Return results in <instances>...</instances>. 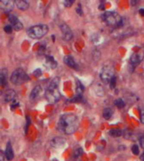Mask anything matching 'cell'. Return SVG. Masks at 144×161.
<instances>
[{
	"mask_svg": "<svg viewBox=\"0 0 144 161\" xmlns=\"http://www.w3.org/2000/svg\"><path fill=\"white\" fill-rule=\"evenodd\" d=\"M79 126V118L72 113L63 114L59 121V128L67 134H74Z\"/></svg>",
	"mask_w": 144,
	"mask_h": 161,
	"instance_id": "1",
	"label": "cell"
},
{
	"mask_svg": "<svg viewBox=\"0 0 144 161\" xmlns=\"http://www.w3.org/2000/svg\"><path fill=\"white\" fill-rule=\"evenodd\" d=\"M58 85H59V78L55 77L54 79H52L46 91V97L48 100V102L53 103L60 99L61 94L58 89Z\"/></svg>",
	"mask_w": 144,
	"mask_h": 161,
	"instance_id": "2",
	"label": "cell"
},
{
	"mask_svg": "<svg viewBox=\"0 0 144 161\" xmlns=\"http://www.w3.org/2000/svg\"><path fill=\"white\" fill-rule=\"evenodd\" d=\"M102 19L106 24L111 26L120 27L122 25V18L116 12H105L102 14Z\"/></svg>",
	"mask_w": 144,
	"mask_h": 161,
	"instance_id": "3",
	"label": "cell"
},
{
	"mask_svg": "<svg viewBox=\"0 0 144 161\" xmlns=\"http://www.w3.org/2000/svg\"><path fill=\"white\" fill-rule=\"evenodd\" d=\"M48 26L45 24H39L35 26L30 27L27 30V35L32 39H40L47 34L48 32Z\"/></svg>",
	"mask_w": 144,
	"mask_h": 161,
	"instance_id": "4",
	"label": "cell"
},
{
	"mask_svg": "<svg viewBox=\"0 0 144 161\" xmlns=\"http://www.w3.org/2000/svg\"><path fill=\"white\" fill-rule=\"evenodd\" d=\"M10 80L14 85H22L30 80L29 76L22 69H17L12 73L10 76Z\"/></svg>",
	"mask_w": 144,
	"mask_h": 161,
	"instance_id": "5",
	"label": "cell"
},
{
	"mask_svg": "<svg viewBox=\"0 0 144 161\" xmlns=\"http://www.w3.org/2000/svg\"><path fill=\"white\" fill-rule=\"evenodd\" d=\"M114 77V71L111 67L105 66L100 72V79L105 83H110Z\"/></svg>",
	"mask_w": 144,
	"mask_h": 161,
	"instance_id": "6",
	"label": "cell"
},
{
	"mask_svg": "<svg viewBox=\"0 0 144 161\" xmlns=\"http://www.w3.org/2000/svg\"><path fill=\"white\" fill-rule=\"evenodd\" d=\"M144 58V50L142 48L139 49L138 51L133 53L131 55V56L130 58L131 64L133 66H136L137 65H139L142 61V60Z\"/></svg>",
	"mask_w": 144,
	"mask_h": 161,
	"instance_id": "7",
	"label": "cell"
},
{
	"mask_svg": "<svg viewBox=\"0 0 144 161\" xmlns=\"http://www.w3.org/2000/svg\"><path fill=\"white\" fill-rule=\"evenodd\" d=\"M60 30L63 33V38H64V40L66 41H69V40H72V38H73V32H72V30L71 29L69 28L68 25H67L66 24H63L60 25Z\"/></svg>",
	"mask_w": 144,
	"mask_h": 161,
	"instance_id": "8",
	"label": "cell"
},
{
	"mask_svg": "<svg viewBox=\"0 0 144 161\" xmlns=\"http://www.w3.org/2000/svg\"><path fill=\"white\" fill-rule=\"evenodd\" d=\"M15 4V2L11 1V0H3L0 2V8H2L3 10L5 12H9L13 8H14V5Z\"/></svg>",
	"mask_w": 144,
	"mask_h": 161,
	"instance_id": "9",
	"label": "cell"
},
{
	"mask_svg": "<svg viewBox=\"0 0 144 161\" xmlns=\"http://www.w3.org/2000/svg\"><path fill=\"white\" fill-rule=\"evenodd\" d=\"M51 144L52 147L56 148V149H61L65 146L66 144V139L62 137H56L51 141Z\"/></svg>",
	"mask_w": 144,
	"mask_h": 161,
	"instance_id": "10",
	"label": "cell"
},
{
	"mask_svg": "<svg viewBox=\"0 0 144 161\" xmlns=\"http://www.w3.org/2000/svg\"><path fill=\"white\" fill-rule=\"evenodd\" d=\"M44 64H45L46 66H47L48 68H50V69H52V70L55 69L57 66V61H56L54 58L52 56H46L45 57Z\"/></svg>",
	"mask_w": 144,
	"mask_h": 161,
	"instance_id": "11",
	"label": "cell"
},
{
	"mask_svg": "<svg viewBox=\"0 0 144 161\" xmlns=\"http://www.w3.org/2000/svg\"><path fill=\"white\" fill-rule=\"evenodd\" d=\"M63 61H64V63L69 67H71V68L76 69V70L78 69V65H77L76 61H75L74 58L72 56H66L64 57Z\"/></svg>",
	"mask_w": 144,
	"mask_h": 161,
	"instance_id": "12",
	"label": "cell"
},
{
	"mask_svg": "<svg viewBox=\"0 0 144 161\" xmlns=\"http://www.w3.org/2000/svg\"><path fill=\"white\" fill-rule=\"evenodd\" d=\"M14 151H13V149H12V145L9 142L6 145V149H5V157L8 160H12L13 158H14Z\"/></svg>",
	"mask_w": 144,
	"mask_h": 161,
	"instance_id": "13",
	"label": "cell"
},
{
	"mask_svg": "<svg viewBox=\"0 0 144 161\" xmlns=\"http://www.w3.org/2000/svg\"><path fill=\"white\" fill-rule=\"evenodd\" d=\"M41 92V87L40 86H36L35 87H34L31 92H30V99L34 101L35 100L37 97L40 96V94Z\"/></svg>",
	"mask_w": 144,
	"mask_h": 161,
	"instance_id": "14",
	"label": "cell"
},
{
	"mask_svg": "<svg viewBox=\"0 0 144 161\" xmlns=\"http://www.w3.org/2000/svg\"><path fill=\"white\" fill-rule=\"evenodd\" d=\"M15 96H16V94L14 90H8L4 94V101L6 102L14 101Z\"/></svg>",
	"mask_w": 144,
	"mask_h": 161,
	"instance_id": "15",
	"label": "cell"
},
{
	"mask_svg": "<svg viewBox=\"0 0 144 161\" xmlns=\"http://www.w3.org/2000/svg\"><path fill=\"white\" fill-rule=\"evenodd\" d=\"M7 78H8V71L6 69H2L0 71V83L1 86H4L7 84Z\"/></svg>",
	"mask_w": 144,
	"mask_h": 161,
	"instance_id": "16",
	"label": "cell"
},
{
	"mask_svg": "<svg viewBox=\"0 0 144 161\" xmlns=\"http://www.w3.org/2000/svg\"><path fill=\"white\" fill-rule=\"evenodd\" d=\"M15 5L20 10H26L29 8V3L26 1H24V0H17V1H15Z\"/></svg>",
	"mask_w": 144,
	"mask_h": 161,
	"instance_id": "17",
	"label": "cell"
},
{
	"mask_svg": "<svg viewBox=\"0 0 144 161\" xmlns=\"http://www.w3.org/2000/svg\"><path fill=\"white\" fill-rule=\"evenodd\" d=\"M109 134L112 137H121L122 135V131L120 130V129H111V131L109 132Z\"/></svg>",
	"mask_w": 144,
	"mask_h": 161,
	"instance_id": "18",
	"label": "cell"
},
{
	"mask_svg": "<svg viewBox=\"0 0 144 161\" xmlns=\"http://www.w3.org/2000/svg\"><path fill=\"white\" fill-rule=\"evenodd\" d=\"M112 114H113V112H112L111 109L109 108V107L105 108L103 112V117L105 118L106 120H108V119H110V118H111Z\"/></svg>",
	"mask_w": 144,
	"mask_h": 161,
	"instance_id": "19",
	"label": "cell"
},
{
	"mask_svg": "<svg viewBox=\"0 0 144 161\" xmlns=\"http://www.w3.org/2000/svg\"><path fill=\"white\" fill-rule=\"evenodd\" d=\"M76 86H77V88H76V92L78 95H81L83 93V91L85 90V87L83 86V84L79 81V80H77L76 81Z\"/></svg>",
	"mask_w": 144,
	"mask_h": 161,
	"instance_id": "20",
	"label": "cell"
},
{
	"mask_svg": "<svg viewBox=\"0 0 144 161\" xmlns=\"http://www.w3.org/2000/svg\"><path fill=\"white\" fill-rule=\"evenodd\" d=\"M8 20H9V22H10L11 24H12V27L14 26V24H16L18 22H19L18 18H17L15 15H14V14H10V15L8 16Z\"/></svg>",
	"mask_w": 144,
	"mask_h": 161,
	"instance_id": "21",
	"label": "cell"
},
{
	"mask_svg": "<svg viewBox=\"0 0 144 161\" xmlns=\"http://www.w3.org/2000/svg\"><path fill=\"white\" fill-rule=\"evenodd\" d=\"M114 104L115 106H116L119 108H123V107H125V102H124L122 99H116L115 101Z\"/></svg>",
	"mask_w": 144,
	"mask_h": 161,
	"instance_id": "22",
	"label": "cell"
},
{
	"mask_svg": "<svg viewBox=\"0 0 144 161\" xmlns=\"http://www.w3.org/2000/svg\"><path fill=\"white\" fill-rule=\"evenodd\" d=\"M139 112H140V121L141 124H144V107L141 106L139 107Z\"/></svg>",
	"mask_w": 144,
	"mask_h": 161,
	"instance_id": "23",
	"label": "cell"
},
{
	"mask_svg": "<svg viewBox=\"0 0 144 161\" xmlns=\"http://www.w3.org/2000/svg\"><path fill=\"white\" fill-rule=\"evenodd\" d=\"M131 152H132V153H133V154H135V155H138V154H139L138 146H137L136 144L132 145V147H131Z\"/></svg>",
	"mask_w": 144,
	"mask_h": 161,
	"instance_id": "24",
	"label": "cell"
},
{
	"mask_svg": "<svg viewBox=\"0 0 144 161\" xmlns=\"http://www.w3.org/2000/svg\"><path fill=\"white\" fill-rule=\"evenodd\" d=\"M14 30H16V31H19V30H21L23 29V24L20 23V22H18L16 24H14V26H13Z\"/></svg>",
	"mask_w": 144,
	"mask_h": 161,
	"instance_id": "25",
	"label": "cell"
},
{
	"mask_svg": "<svg viewBox=\"0 0 144 161\" xmlns=\"http://www.w3.org/2000/svg\"><path fill=\"white\" fill-rule=\"evenodd\" d=\"M3 30H4V31H5L6 33L9 34V33L12 32L13 27L11 26V25H6V26H4V28H3Z\"/></svg>",
	"mask_w": 144,
	"mask_h": 161,
	"instance_id": "26",
	"label": "cell"
},
{
	"mask_svg": "<svg viewBox=\"0 0 144 161\" xmlns=\"http://www.w3.org/2000/svg\"><path fill=\"white\" fill-rule=\"evenodd\" d=\"M64 5H65V7H67V8H69V7H71L72 6V4L74 3V1H69V0H66V1H64Z\"/></svg>",
	"mask_w": 144,
	"mask_h": 161,
	"instance_id": "27",
	"label": "cell"
},
{
	"mask_svg": "<svg viewBox=\"0 0 144 161\" xmlns=\"http://www.w3.org/2000/svg\"><path fill=\"white\" fill-rule=\"evenodd\" d=\"M116 77L114 76V77L112 78V80H111V82H110V86H111V89H113L115 86H116Z\"/></svg>",
	"mask_w": 144,
	"mask_h": 161,
	"instance_id": "28",
	"label": "cell"
},
{
	"mask_svg": "<svg viewBox=\"0 0 144 161\" xmlns=\"http://www.w3.org/2000/svg\"><path fill=\"white\" fill-rule=\"evenodd\" d=\"M33 74L35 76H40L41 75V69H36L35 71H34V72H33Z\"/></svg>",
	"mask_w": 144,
	"mask_h": 161,
	"instance_id": "29",
	"label": "cell"
},
{
	"mask_svg": "<svg viewBox=\"0 0 144 161\" xmlns=\"http://www.w3.org/2000/svg\"><path fill=\"white\" fill-rule=\"evenodd\" d=\"M139 142H140V144H141V148H143L144 149V135L139 138Z\"/></svg>",
	"mask_w": 144,
	"mask_h": 161,
	"instance_id": "30",
	"label": "cell"
},
{
	"mask_svg": "<svg viewBox=\"0 0 144 161\" xmlns=\"http://www.w3.org/2000/svg\"><path fill=\"white\" fill-rule=\"evenodd\" d=\"M76 11L77 13H79V15H82V14H83V11H82V8L81 7H80V5L78 6V8H76Z\"/></svg>",
	"mask_w": 144,
	"mask_h": 161,
	"instance_id": "31",
	"label": "cell"
},
{
	"mask_svg": "<svg viewBox=\"0 0 144 161\" xmlns=\"http://www.w3.org/2000/svg\"><path fill=\"white\" fill-rule=\"evenodd\" d=\"M81 154H82V149H77V150L75 151V155H76V156L80 155Z\"/></svg>",
	"mask_w": 144,
	"mask_h": 161,
	"instance_id": "32",
	"label": "cell"
},
{
	"mask_svg": "<svg viewBox=\"0 0 144 161\" xmlns=\"http://www.w3.org/2000/svg\"><path fill=\"white\" fill-rule=\"evenodd\" d=\"M139 13L141 14V16H144V8H140L139 9Z\"/></svg>",
	"mask_w": 144,
	"mask_h": 161,
	"instance_id": "33",
	"label": "cell"
},
{
	"mask_svg": "<svg viewBox=\"0 0 144 161\" xmlns=\"http://www.w3.org/2000/svg\"><path fill=\"white\" fill-rule=\"evenodd\" d=\"M0 158H1V161H3V152L0 153Z\"/></svg>",
	"mask_w": 144,
	"mask_h": 161,
	"instance_id": "34",
	"label": "cell"
},
{
	"mask_svg": "<svg viewBox=\"0 0 144 161\" xmlns=\"http://www.w3.org/2000/svg\"><path fill=\"white\" fill-rule=\"evenodd\" d=\"M140 159H141V161H144V152L141 154V157H140Z\"/></svg>",
	"mask_w": 144,
	"mask_h": 161,
	"instance_id": "35",
	"label": "cell"
},
{
	"mask_svg": "<svg viewBox=\"0 0 144 161\" xmlns=\"http://www.w3.org/2000/svg\"><path fill=\"white\" fill-rule=\"evenodd\" d=\"M136 3H137L136 1H135V2H134V1H131V4H136Z\"/></svg>",
	"mask_w": 144,
	"mask_h": 161,
	"instance_id": "36",
	"label": "cell"
}]
</instances>
